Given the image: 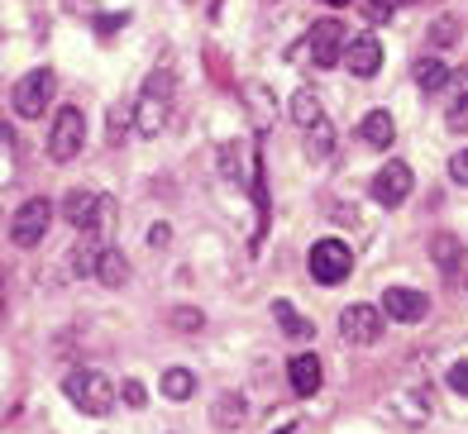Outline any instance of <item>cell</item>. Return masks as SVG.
Masks as SVG:
<instances>
[{
	"label": "cell",
	"instance_id": "1",
	"mask_svg": "<svg viewBox=\"0 0 468 434\" xmlns=\"http://www.w3.org/2000/svg\"><path fill=\"white\" fill-rule=\"evenodd\" d=\"M292 120H296V129L306 134V153H311L315 163H325V158L335 153V124H330V115H325L321 96L302 86V91L292 96Z\"/></svg>",
	"mask_w": 468,
	"mask_h": 434
},
{
	"label": "cell",
	"instance_id": "2",
	"mask_svg": "<svg viewBox=\"0 0 468 434\" xmlns=\"http://www.w3.org/2000/svg\"><path fill=\"white\" fill-rule=\"evenodd\" d=\"M62 397H68L81 416H111L115 382L105 373H96V367H72V373L62 377Z\"/></svg>",
	"mask_w": 468,
	"mask_h": 434
},
{
	"label": "cell",
	"instance_id": "3",
	"mask_svg": "<svg viewBox=\"0 0 468 434\" xmlns=\"http://www.w3.org/2000/svg\"><path fill=\"white\" fill-rule=\"evenodd\" d=\"M173 72L167 68H158L154 77L144 81V91H139V101H134V129L144 139H154L158 129L167 124V115H173Z\"/></svg>",
	"mask_w": 468,
	"mask_h": 434
},
{
	"label": "cell",
	"instance_id": "4",
	"mask_svg": "<svg viewBox=\"0 0 468 434\" xmlns=\"http://www.w3.org/2000/svg\"><path fill=\"white\" fill-rule=\"evenodd\" d=\"M58 210H62V220H68L77 234H101L105 225H111V201H105L101 191H91V186H72Z\"/></svg>",
	"mask_w": 468,
	"mask_h": 434
},
{
	"label": "cell",
	"instance_id": "5",
	"mask_svg": "<svg viewBox=\"0 0 468 434\" xmlns=\"http://www.w3.org/2000/svg\"><path fill=\"white\" fill-rule=\"evenodd\" d=\"M53 96H58V72L53 68L25 72L15 81V111H19V120H38L53 105Z\"/></svg>",
	"mask_w": 468,
	"mask_h": 434
},
{
	"label": "cell",
	"instance_id": "6",
	"mask_svg": "<svg viewBox=\"0 0 468 434\" xmlns=\"http://www.w3.org/2000/svg\"><path fill=\"white\" fill-rule=\"evenodd\" d=\"M81 143H87V115H81L77 105H62L53 115V129H48V158L72 163L81 153Z\"/></svg>",
	"mask_w": 468,
	"mask_h": 434
},
{
	"label": "cell",
	"instance_id": "7",
	"mask_svg": "<svg viewBox=\"0 0 468 434\" xmlns=\"http://www.w3.org/2000/svg\"><path fill=\"white\" fill-rule=\"evenodd\" d=\"M53 225V201L48 196H29L25 206L15 210V220H10V238H15V249H38L44 244V234Z\"/></svg>",
	"mask_w": 468,
	"mask_h": 434
},
{
	"label": "cell",
	"instance_id": "8",
	"mask_svg": "<svg viewBox=\"0 0 468 434\" xmlns=\"http://www.w3.org/2000/svg\"><path fill=\"white\" fill-rule=\"evenodd\" d=\"M349 272H354V253L345 238H321L311 249V277L321 287H339V281H349Z\"/></svg>",
	"mask_w": 468,
	"mask_h": 434
},
{
	"label": "cell",
	"instance_id": "9",
	"mask_svg": "<svg viewBox=\"0 0 468 434\" xmlns=\"http://www.w3.org/2000/svg\"><path fill=\"white\" fill-rule=\"evenodd\" d=\"M339 339L354 344V349H368V344L382 339V306H368V301H354V306L339 311Z\"/></svg>",
	"mask_w": 468,
	"mask_h": 434
},
{
	"label": "cell",
	"instance_id": "10",
	"mask_svg": "<svg viewBox=\"0 0 468 434\" xmlns=\"http://www.w3.org/2000/svg\"><path fill=\"white\" fill-rule=\"evenodd\" d=\"M345 25L339 19H315V25L306 29V53L315 68H339L345 62Z\"/></svg>",
	"mask_w": 468,
	"mask_h": 434
},
{
	"label": "cell",
	"instance_id": "11",
	"mask_svg": "<svg viewBox=\"0 0 468 434\" xmlns=\"http://www.w3.org/2000/svg\"><path fill=\"white\" fill-rule=\"evenodd\" d=\"M411 167L401 163V158H392V163H382L378 167V177H373V201L382 206V210H397L401 201L411 196Z\"/></svg>",
	"mask_w": 468,
	"mask_h": 434
},
{
	"label": "cell",
	"instance_id": "12",
	"mask_svg": "<svg viewBox=\"0 0 468 434\" xmlns=\"http://www.w3.org/2000/svg\"><path fill=\"white\" fill-rule=\"evenodd\" d=\"M382 315L397 320V324H420L425 315H431V296L411 291V287H388L382 291Z\"/></svg>",
	"mask_w": 468,
	"mask_h": 434
},
{
	"label": "cell",
	"instance_id": "13",
	"mask_svg": "<svg viewBox=\"0 0 468 434\" xmlns=\"http://www.w3.org/2000/svg\"><path fill=\"white\" fill-rule=\"evenodd\" d=\"M345 68H349L354 77L382 72V43H378V34H358V38L345 43Z\"/></svg>",
	"mask_w": 468,
	"mask_h": 434
},
{
	"label": "cell",
	"instance_id": "14",
	"mask_svg": "<svg viewBox=\"0 0 468 434\" xmlns=\"http://www.w3.org/2000/svg\"><path fill=\"white\" fill-rule=\"evenodd\" d=\"M287 382H292V392H296V397H315V392H321V382H325L321 358H315V354H292V363H287Z\"/></svg>",
	"mask_w": 468,
	"mask_h": 434
},
{
	"label": "cell",
	"instance_id": "15",
	"mask_svg": "<svg viewBox=\"0 0 468 434\" xmlns=\"http://www.w3.org/2000/svg\"><path fill=\"white\" fill-rule=\"evenodd\" d=\"M358 139H364L368 148H392L397 143V124H392V115L388 111H368L364 120H358Z\"/></svg>",
	"mask_w": 468,
	"mask_h": 434
},
{
	"label": "cell",
	"instance_id": "16",
	"mask_svg": "<svg viewBox=\"0 0 468 434\" xmlns=\"http://www.w3.org/2000/svg\"><path fill=\"white\" fill-rule=\"evenodd\" d=\"M96 281H101V287H124V281H130V258H124L120 249H101Z\"/></svg>",
	"mask_w": 468,
	"mask_h": 434
},
{
	"label": "cell",
	"instance_id": "17",
	"mask_svg": "<svg viewBox=\"0 0 468 434\" xmlns=\"http://www.w3.org/2000/svg\"><path fill=\"white\" fill-rule=\"evenodd\" d=\"M272 320H278V330L287 334V339H311L315 334V324L292 306V301H272Z\"/></svg>",
	"mask_w": 468,
	"mask_h": 434
},
{
	"label": "cell",
	"instance_id": "18",
	"mask_svg": "<svg viewBox=\"0 0 468 434\" xmlns=\"http://www.w3.org/2000/svg\"><path fill=\"white\" fill-rule=\"evenodd\" d=\"M431 258H435V268L440 272H459L463 268V244H459V234H435L431 238Z\"/></svg>",
	"mask_w": 468,
	"mask_h": 434
},
{
	"label": "cell",
	"instance_id": "19",
	"mask_svg": "<svg viewBox=\"0 0 468 434\" xmlns=\"http://www.w3.org/2000/svg\"><path fill=\"white\" fill-rule=\"evenodd\" d=\"M411 77H416V86L425 96H435V91H444V86H450V68H444L440 58H420L416 68H411Z\"/></svg>",
	"mask_w": 468,
	"mask_h": 434
},
{
	"label": "cell",
	"instance_id": "20",
	"mask_svg": "<svg viewBox=\"0 0 468 434\" xmlns=\"http://www.w3.org/2000/svg\"><path fill=\"white\" fill-rule=\"evenodd\" d=\"M158 386H163L167 401H186L191 392H197V373H191V367H167Z\"/></svg>",
	"mask_w": 468,
	"mask_h": 434
},
{
	"label": "cell",
	"instance_id": "21",
	"mask_svg": "<svg viewBox=\"0 0 468 434\" xmlns=\"http://www.w3.org/2000/svg\"><path fill=\"white\" fill-rule=\"evenodd\" d=\"M210 420H216L220 429H239L244 425V397L239 392H225L216 406H210Z\"/></svg>",
	"mask_w": 468,
	"mask_h": 434
},
{
	"label": "cell",
	"instance_id": "22",
	"mask_svg": "<svg viewBox=\"0 0 468 434\" xmlns=\"http://www.w3.org/2000/svg\"><path fill=\"white\" fill-rule=\"evenodd\" d=\"M96 234H81V244H72V253H68V263H72V272L77 277H96Z\"/></svg>",
	"mask_w": 468,
	"mask_h": 434
},
{
	"label": "cell",
	"instance_id": "23",
	"mask_svg": "<svg viewBox=\"0 0 468 434\" xmlns=\"http://www.w3.org/2000/svg\"><path fill=\"white\" fill-rule=\"evenodd\" d=\"M459 34H463V25H459V15H440L435 25H431V43L444 53V48H454L459 43Z\"/></svg>",
	"mask_w": 468,
	"mask_h": 434
},
{
	"label": "cell",
	"instance_id": "24",
	"mask_svg": "<svg viewBox=\"0 0 468 434\" xmlns=\"http://www.w3.org/2000/svg\"><path fill=\"white\" fill-rule=\"evenodd\" d=\"M130 120H134V105H111V115H105V139L124 143V134H130Z\"/></svg>",
	"mask_w": 468,
	"mask_h": 434
},
{
	"label": "cell",
	"instance_id": "25",
	"mask_svg": "<svg viewBox=\"0 0 468 434\" xmlns=\"http://www.w3.org/2000/svg\"><path fill=\"white\" fill-rule=\"evenodd\" d=\"M463 105H468V68L450 72V120H463Z\"/></svg>",
	"mask_w": 468,
	"mask_h": 434
},
{
	"label": "cell",
	"instance_id": "26",
	"mask_svg": "<svg viewBox=\"0 0 468 434\" xmlns=\"http://www.w3.org/2000/svg\"><path fill=\"white\" fill-rule=\"evenodd\" d=\"M444 382H450V392H454V397L468 401V358H459V363L450 367V377H444Z\"/></svg>",
	"mask_w": 468,
	"mask_h": 434
},
{
	"label": "cell",
	"instance_id": "27",
	"mask_svg": "<svg viewBox=\"0 0 468 434\" xmlns=\"http://www.w3.org/2000/svg\"><path fill=\"white\" fill-rule=\"evenodd\" d=\"M173 324H177V330H201L206 315H201L197 306H177V311H173Z\"/></svg>",
	"mask_w": 468,
	"mask_h": 434
},
{
	"label": "cell",
	"instance_id": "28",
	"mask_svg": "<svg viewBox=\"0 0 468 434\" xmlns=\"http://www.w3.org/2000/svg\"><path fill=\"white\" fill-rule=\"evenodd\" d=\"M120 401L139 410V406L148 401V392H144V382H134V377H130V382H120Z\"/></svg>",
	"mask_w": 468,
	"mask_h": 434
},
{
	"label": "cell",
	"instance_id": "29",
	"mask_svg": "<svg viewBox=\"0 0 468 434\" xmlns=\"http://www.w3.org/2000/svg\"><path fill=\"white\" fill-rule=\"evenodd\" d=\"M364 19H368V25H388V19H392V0H368Z\"/></svg>",
	"mask_w": 468,
	"mask_h": 434
},
{
	"label": "cell",
	"instance_id": "30",
	"mask_svg": "<svg viewBox=\"0 0 468 434\" xmlns=\"http://www.w3.org/2000/svg\"><path fill=\"white\" fill-rule=\"evenodd\" d=\"M450 177H454L459 186H468V148H459V153H454V163H450Z\"/></svg>",
	"mask_w": 468,
	"mask_h": 434
},
{
	"label": "cell",
	"instance_id": "31",
	"mask_svg": "<svg viewBox=\"0 0 468 434\" xmlns=\"http://www.w3.org/2000/svg\"><path fill=\"white\" fill-rule=\"evenodd\" d=\"M167 238H173L167 225H148V249H167Z\"/></svg>",
	"mask_w": 468,
	"mask_h": 434
},
{
	"label": "cell",
	"instance_id": "32",
	"mask_svg": "<svg viewBox=\"0 0 468 434\" xmlns=\"http://www.w3.org/2000/svg\"><path fill=\"white\" fill-rule=\"evenodd\" d=\"M0 306H5V272H0Z\"/></svg>",
	"mask_w": 468,
	"mask_h": 434
},
{
	"label": "cell",
	"instance_id": "33",
	"mask_svg": "<svg viewBox=\"0 0 468 434\" xmlns=\"http://www.w3.org/2000/svg\"><path fill=\"white\" fill-rule=\"evenodd\" d=\"M186 5H216V0H186Z\"/></svg>",
	"mask_w": 468,
	"mask_h": 434
},
{
	"label": "cell",
	"instance_id": "34",
	"mask_svg": "<svg viewBox=\"0 0 468 434\" xmlns=\"http://www.w3.org/2000/svg\"><path fill=\"white\" fill-rule=\"evenodd\" d=\"M321 5H349V0H321Z\"/></svg>",
	"mask_w": 468,
	"mask_h": 434
}]
</instances>
